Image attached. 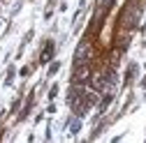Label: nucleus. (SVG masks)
<instances>
[{"mask_svg":"<svg viewBox=\"0 0 146 143\" xmlns=\"http://www.w3.org/2000/svg\"><path fill=\"white\" fill-rule=\"evenodd\" d=\"M88 74H90L88 65H84V67H81V65H77V74H74V76H77V81H86V79H88Z\"/></svg>","mask_w":146,"mask_h":143,"instance_id":"nucleus-1","label":"nucleus"},{"mask_svg":"<svg viewBox=\"0 0 146 143\" xmlns=\"http://www.w3.org/2000/svg\"><path fill=\"white\" fill-rule=\"evenodd\" d=\"M51 56H53V44L49 42V44H46V49H44V53H42V62L51 60Z\"/></svg>","mask_w":146,"mask_h":143,"instance_id":"nucleus-2","label":"nucleus"}]
</instances>
